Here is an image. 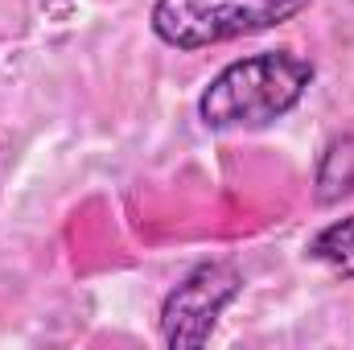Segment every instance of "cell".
<instances>
[{"mask_svg":"<svg viewBox=\"0 0 354 350\" xmlns=\"http://www.w3.org/2000/svg\"><path fill=\"white\" fill-rule=\"evenodd\" d=\"M313 83V62L292 50H268L223 66L198 95V120L210 132L268 128L288 116Z\"/></svg>","mask_w":354,"mask_h":350,"instance_id":"obj_1","label":"cell"},{"mask_svg":"<svg viewBox=\"0 0 354 350\" xmlns=\"http://www.w3.org/2000/svg\"><path fill=\"white\" fill-rule=\"evenodd\" d=\"M309 0H157L153 33L174 50H206L292 21Z\"/></svg>","mask_w":354,"mask_h":350,"instance_id":"obj_2","label":"cell"},{"mask_svg":"<svg viewBox=\"0 0 354 350\" xmlns=\"http://www.w3.org/2000/svg\"><path fill=\"white\" fill-rule=\"evenodd\" d=\"M243 293L239 268L227 260H206L189 268L169 297L161 301V342L169 350H198L210 342L223 309Z\"/></svg>","mask_w":354,"mask_h":350,"instance_id":"obj_3","label":"cell"},{"mask_svg":"<svg viewBox=\"0 0 354 350\" xmlns=\"http://www.w3.org/2000/svg\"><path fill=\"white\" fill-rule=\"evenodd\" d=\"M351 194H354V136L342 132L322 149V157L313 165V202L317 206H338Z\"/></svg>","mask_w":354,"mask_h":350,"instance_id":"obj_4","label":"cell"},{"mask_svg":"<svg viewBox=\"0 0 354 350\" xmlns=\"http://www.w3.org/2000/svg\"><path fill=\"white\" fill-rule=\"evenodd\" d=\"M305 256L317 260V264H326V268L338 272L342 280H354V214L330 223V227H322V231L309 239Z\"/></svg>","mask_w":354,"mask_h":350,"instance_id":"obj_5","label":"cell"}]
</instances>
